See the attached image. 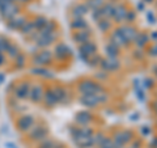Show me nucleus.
Here are the masks:
<instances>
[{"label":"nucleus","instance_id":"0eeeda50","mask_svg":"<svg viewBox=\"0 0 157 148\" xmlns=\"http://www.w3.org/2000/svg\"><path fill=\"white\" fill-rule=\"evenodd\" d=\"M81 53L84 54V55H92V54H94L96 53V45L94 43H92V42H86L84 43V45L81 46Z\"/></svg>","mask_w":157,"mask_h":148},{"label":"nucleus","instance_id":"2eb2a0df","mask_svg":"<svg viewBox=\"0 0 157 148\" xmlns=\"http://www.w3.org/2000/svg\"><path fill=\"white\" fill-rule=\"evenodd\" d=\"M86 11H88V7L86 6H78V7H76L75 8V12H73V14L77 17H81L82 14H85L86 13Z\"/></svg>","mask_w":157,"mask_h":148},{"label":"nucleus","instance_id":"a211bd4d","mask_svg":"<svg viewBox=\"0 0 157 148\" xmlns=\"http://www.w3.org/2000/svg\"><path fill=\"white\" fill-rule=\"evenodd\" d=\"M76 119H77L78 123H86V122H89L90 117H89V114H88V113H80V114L77 115Z\"/></svg>","mask_w":157,"mask_h":148},{"label":"nucleus","instance_id":"412c9836","mask_svg":"<svg viewBox=\"0 0 157 148\" xmlns=\"http://www.w3.org/2000/svg\"><path fill=\"white\" fill-rule=\"evenodd\" d=\"M88 37H89V34H88L86 32H85V33L78 32V34L75 37V39H76V41H78V42H85L86 39H88Z\"/></svg>","mask_w":157,"mask_h":148},{"label":"nucleus","instance_id":"7c9ffc66","mask_svg":"<svg viewBox=\"0 0 157 148\" xmlns=\"http://www.w3.org/2000/svg\"><path fill=\"white\" fill-rule=\"evenodd\" d=\"M51 146H52V143L51 142H47V143L43 144V148H51Z\"/></svg>","mask_w":157,"mask_h":148},{"label":"nucleus","instance_id":"6ab92c4d","mask_svg":"<svg viewBox=\"0 0 157 148\" xmlns=\"http://www.w3.org/2000/svg\"><path fill=\"white\" fill-rule=\"evenodd\" d=\"M46 135V130L43 129V127H38V131L36 130L33 132V138L34 139H41V138H43Z\"/></svg>","mask_w":157,"mask_h":148},{"label":"nucleus","instance_id":"f257e3e1","mask_svg":"<svg viewBox=\"0 0 157 148\" xmlns=\"http://www.w3.org/2000/svg\"><path fill=\"white\" fill-rule=\"evenodd\" d=\"M80 101L86 106H96L100 102V96L98 95H92V93H84L81 96Z\"/></svg>","mask_w":157,"mask_h":148},{"label":"nucleus","instance_id":"72a5a7b5","mask_svg":"<svg viewBox=\"0 0 157 148\" xmlns=\"http://www.w3.org/2000/svg\"><path fill=\"white\" fill-rule=\"evenodd\" d=\"M20 2H26V0H20Z\"/></svg>","mask_w":157,"mask_h":148},{"label":"nucleus","instance_id":"423d86ee","mask_svg":"<svg viewBox=\"0 0 157 148\" xmlns=\"http://www.w3.org/2000/svg\"><path fill=\"white\" fill-rule=\"evenodd\" d=\"M48 60H50V53H48V51H42V53H39L38 55L36 56V59H34L36 64H46Z\"/></svg>","mask_w":157,"mask_h":148},{"label":"nucleus","instance_id":"cd10ccee","mask_svg":"<svg viewBox=\"0 0 157 148\" xmlns=\"http://www.w3.org/2000/svg\"><path fill=\"white\" fill-rule=\"evenodd\" d=\"M98 25L101 26V29H102V30H106V29L109 28V22H107V21H105V20H101Z\"/></svg>","mask_w":157,"mask_h":148},{"label":"nucleus","instance_id":"b1692460","mask_svg":"<svg viewBox=\"0 0 157 148\" xmlns=\"http://www.w3.org/2000/svg\"><path fill=\"white\" fill-rule=\"evenodd\" d=\"M47 21L43 17H39L38 20H36V24H34V28H37V29H42L43 25H46Z\"/></svg>","mask_w":157,"mask_h":148},{"label":"nucleus","instance_id":"393cba45","mask_svg":"<svg viewBox=\"0 0 157 148\" xmlns=\"http://www.w3.org/2000/svg\"><path fill=\"white\" fill-rule=\"evenodd\" d=\"M6 51H8V53L11 54L12 56L17 55V49L14 47V46H12V45H8V47H7V50H6Z\"/></svg>","mask_w":157,"mask_h":148},{"label":"nucleus","instance_id":"4be33fe9","mask_svg":"<svg viewBox=\"0 0 157 148\" xmlns=\"http://www.w3.org/2000/svg\"><path fill=\"white\" fill-rule=\"evenodd\" d=\"M24 22H25V21H24V18H17V20L13 18L9 25H11L12 28H20L21 25H24Z\"/></svg>","mask_w":157,"mask_h":148},{"label":"nucleus","instance_id":"39448f33","mask_svg":"<svg viewBox=\"0 0 157 148\" xmlns=\"http://www.w3.org/2000/svg\"><path fill=\"white\" fill-rule=\"evenodd\" d=\"M113 43H115L117 46H119V45H122V46H124V45H127V39L123 37V34L121 33V30H117L114 34H113Z\"/></svg>","mask_w":157,"mask_h":148},{"label":"nucleus","instance_id":"20e7f679","mask_svg":"<svg viewBox=\"0 0 157 148\" xmlns=\"http://www.w3.org/2000/svg\"><path fill=\"white\" fill-rule=\"evenodd\" d=\"M33 123H34L33 117H30V115H25V117H22L21 119L18 121V127H20V130L25 131V130H28L30 126H33Z\"/></svg>","mask_w":157,"mask_h":148},{"label":"nucleus","instance_id":"7ed1b4c3","mask_svg":"<svg viewBox=\"0 0 157 148\" xmlns=\"http://www.w3.org/2000/svg\"><path fill=\"white\" fill-rule=\"evenodd\" d=\"M14 93H16V96H17L18 98H26V97L29 96V84H28V83L20 84V85L16 88Z\"/></svg>","mask_w":157,"mask_h":148},{"label":"nucleus","instance_id":"c756f323","mask_svg":"<svg viewBox=\"0 0 157 148\" xmlns=\"http://www.w3.org/2000/svg\"><path fill=\"white\" fill-rule=\"evenodd\" d=\"M137 41H139V42H137V45L141 46V45H144V43H145V41H147V37H145L144 34H143V36H141L139 39H137Z\"/></svg>","mask_w":157,"mask_h":148},{"label":"nucleus","instance_id":"9d476101","mask_svg":"<svg viewBox=\"0 0 157 148\" xmlns=\"http://www.w3.org/2000/svg\"><path fill=\"white\" fill-rule=\"evenodd\" d=\"M54 34H47V36H41V38L38 39V45L39 46H46L50 45L51 41H54Z\"/></svg>","mask_w":157,"mask_h":148},{"label":"nucleus","instance_id":"c85d7f7f","mask_svg":"<svg viewBox=\"0 0 157 148\" xmlns=\"http://www.w3.org/2000/svg\"><path fill=\"white\" fill-rule=\"evenodd\" d=\"M33 29H34V25H33V24H28V26H25V28L22 29V30H24V33L26 34V33H30Z\"/></svg>","mask_w":157,"mask_h":148},{"label":"nucleus","instance_id":"ddd939ff","mask_svg":"<svg viewBox=\"0 0 157 148\" xmlns=\"http://www.w3.org/2000/svg\"><path fill=\"white\" fill-rule=\"evenodd\" d=\"M68 53H70V50H68L67 46H64V45H59L56 47V55L59 58H66L68 55Z\"/></svg>","mask_w":157,"mask_h":148},{"label":"nucleus","instance_id":"a878e982","mask_svg":"<svg viewBox=\"0 0 157 148\" xmlns=\"http://www.w3.org/2000/svg\"><path fill=\"white\" fill-rule=\"evenodd\" d=\"M7 47H8V43L6 39H3V38H0V51L2 50H7Z\"/></svg>","mask_w":157,"mask_h":148},{"label":"nucleus","instance_id":"f8f14e48","mask_svg":"<svg viewBox=\"0 0 157 148\" xmlns=\"http://www.w3.org/2000/svg\"><path fill=\"white\" fill-rule=\"evenodd\" d=\"M126 14H127V11H124V8H123V7H118V8H115L114 16H115V18L118 20V21H121V20H124V18H126Z\"/></svg>","mask_w":157,"mask_h":148},{"label":"nucleus","instance_id":"473e14b6","mask_svg":"<svg viewBox=\"0 0 157 148\" xmlns=\"http://www.w3.org/2000/svg\"><path fill=\"white\" fill-rule=\"evenodd\" d=\"M3 60H4V58H3V55H2V53H0V64L3 63Z\"/></svg>","mask_w":157,"mask_h":148},{"label":"nucleus","instance_id":"9b49d317","mask_svg":"<svg viewBox=\"0 0 157 148\" xmlns=\"http://www.w3.org/2000/svg\"><path fill=\"white\" fill-rule=\"evenodd\" d=\"M102 67L106 68V70H117V68L119 67V63H118V62L115 60V59L110 58L106 63H102Z\"/></svg>","mask_w":157,"mask_h":148},{"label":"nucleus","instance_id":"bb28decb","mask_svg":"<svg viewBox=\"0 0 157 148\" xmlns=\"http://www.w3.org/2000/svg\"><path fill=\"white\" fill-rule=\"evenodd\" d=\"M101 147H102V148H113V143H111L109 139H105L104 143L101 144Z\"/></svg>","mask_w":157,"mask_h":148},{"label":"nucleus","instance_id":"6e6552de","mask_svg":"<svg viewBox=\"0 0 157 148\" xmlns=\"http://www.w3.org/2000/svg\"><path fill=\"white\" fill-rule=\"evenodd\" d=\"M121 33L123 34V37L127 39V42L131 41V39H134L135 36H136V33H135V30L132 28H122L121 29Z\"/></svg>","mask_w":157,"mask_h":148},{"label":"nucleus","instance_id":"dca6fc26","mask_svg":"<svg viewBox=\"0 0 157 148\" xmlns=\"http://www.w3.org/2000/svg\"><path fill=\"white\" fill-rule=\"evenodd\" d=\"M45 97H46V102L48 103V105H54L55 102H58L55 95H54V92H47L45 95Z\"/></svg>","mask_w":157,"mask_h":148},{"label":"nucleus","instance_id":"5701e85b","mask_svg":"<svg viewBox=\"0 0 157 148\" xmlns=\"http://www.w3.org/2000/svg\"><path fill=\"white\" fill-rule=\"evenodd\" d=\"M101 4H102V0H89V2H88V6H89V8H93V9L100 8Z\"/></svg>","mask_w":157,"mask_h":148},{"label":"nucleus","instance_id":"f03ea898","mask_svg":"<svg viewBox=\"0 0 157 148\" xmlns=\"http://www.w3.org/2000/svg\"><path fill=\"white\" fill-rule=\"evenodd\" d=\"M80 91L82 93H92V95H97V92H101V87L96 85L94 83H90V81H86V83H82L80 85Z\"/></svg>","mask_w":157,"mask_h":148},{"label":"nucleus","instance_id":"4468645a","mask_svg":"<svg viewBox=\"0 0 157 148\" xmlns=\"http://www.w3.org/2000/svg\"><path fill=\"white\" fill-rule=\"evenodd\" d=\"M106 51L110 55V58H114V56H117V54H118V46L115 45V43L111 42L110 45L106 46Z\"/></svg>","mask_w":157,"mask_h":148},{"label":"nucleus","instance_id":"2f4dec72","mask_svg":"<svg viewBox=\"0 0 157 148\" xmlns=\"http://www.w3.org/2000/svg\"><path fill=\"white\" fill-rule=\"evenodd\" d=\"M152 54H153V55H157V45L152 49Z\"/></svg>","mask_w":157,"mask_h":148},{"label":"nucleus","instance_id":"f3484780","mask_svg":"<svg viewBox=\"0 0 157 148\" xmlns=\"http://www.w3.org/2000/svg\"><path fill=\"white\" fill-rule=\"evenodd\" d=\"M114 11H115V8L113 7V6H110V4H107V6L102 9V13H104V16H114Z\"/></svg>","mask_w":157,"mask_h":148},{"label":"nucleus","instance_id":"1a4fd4ad","mask_svg":"<svg viewBox=\"0 0 157 148\" xmlns=\"http://www.w3.org/2000/svg\"><path fill=\"white\" fill-rule=\"evenodd\" d=\"M30 98L34 101V102H37V101H39L41 100V97H42V88L41 87H34L33 89H32V92H30Z\"/></svg>","mask_w":157,"mask_h":148},{"label":"nucleus","instance_id":"aec40b11","mask_svg":"<svg viewBox=\"0 0 157 148\" xmlns=\"http://www.w3.org/2000/svg\"><path fill=\"white\" fill-rule=\"evenodd\" d=\"M72 26H73V28H78V29H81V28H85V26H86V22H85L81 17H78V18H76L75 21L72 22Z\"/></svg>","mask_w":157,"mask_h":148}]
</instances>
